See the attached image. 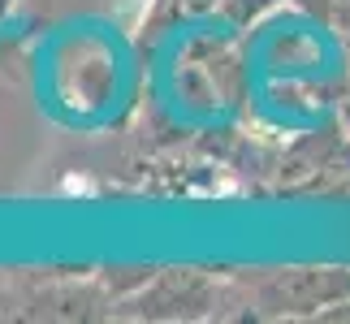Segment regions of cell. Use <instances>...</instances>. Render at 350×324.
<instances>
[{
    "instance_id": "6da1fadb",
    "label": "cell",
    "mask_w": 350,
    "mask_h": 324,
    "mask_svg": "<svg viewBox=\"0 0 350 324\" xmlns=\"http://www.w3.org/2000/svg\"><path fill=\"white\" fill-rule=\"evenodd\" d=\"M273 5H281V0H221V18H230V22H238V26H247V22H255V18H264Z\"/></svg>"
},
{
    "instance_id": "7a4b0ae2",
    "label": "cell",
    "mask_w": 350,
    "mask_h": 324,
    "mask_svg": "<svg viewBox=\"0 0 350 324\" xmlns=\"http://www.w3.org/2000/svg\"><path fill=\"white\" fill-rule=\"evenodd\" d=\"M294 5H299L307 18H316V22L333 26V5H338V0H294Z\"/></svg>"
},
{
    "instance_id": "3957f363",
    "label": "cell",
    "mask_w": 350,
    "mask_h": 324,
    "mask_svg": "<svg viewBox=\"0 0 350 324\" xmlns=\"http://www.w3.org/2000/svg\"><path fill=\"white\" fill-rule=\"evenodd\" d=\"M333 26H338V31H350V0H338V5H333Z\"/></svg>"
},
{
    "instance_id": "277c9868",
    "label": "cell",
    "mask_w": 350,
    "mask_h": 324,
    "mask_svg": "<svg viewBox=\"0 0 350 324\" xmlns=\"http://www.w3.org/2000/svg\"><path fill=\"white\" fill-rule=\"evenodd\" d=\"M342 307V312H320V316H325V320H350V303H338Z\"/></svg>"
},
{
    "instance_id": "5b68a950",
    "label": "cell",
    "mask_w": 350,
    "mask_h": 324,
    "mask_svg": "<svg viewBox=\"0 0 350 324\" xmlns=\"http://www.w3.org/2000/svg\"><path fill=\"white\" fill-rule=\"evenodd\" d=\"M13 5H18V0H0V18H9V13H13Z\"/></svg>"
}]
</instances>
